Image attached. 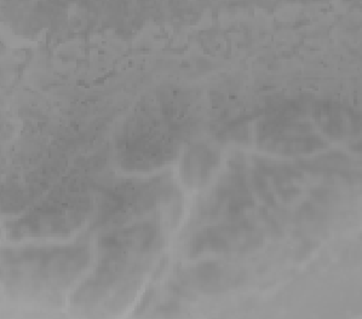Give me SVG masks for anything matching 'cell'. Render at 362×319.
Returning <instances> with one entry per match:
<instances>
[{"instance_id":"obj_1","label":"cell","mask_w":362,"mask_h":319,"mask_svg":"<svg viewBox=\"0 0 362 319\" xmlns=\"http://www.w3.org/2000/svg\"><path fill=\"white\" fill-rule=\"evenodd\" d=\"M88 263L85 248H56L15 253L5 267L15 286L38 293L69 286Z\"/></svg>"},{"instance_id":"obj_2","label":"cell","mask_w":362,"mask_h":319,"mask_svg":"<svg viewBox=\"0 0 362 319\" xmlns=\"http://www.w3.org/2000/svg\"><path fill=\"white\" fill-rule=\"evenodd\" d=\"M261 232L245 224L222 225L204 229L194 236L190 255L200 254H240L259 247Z\"/></svg>"},{"instance_id":"obj_3","label":"cell","mask_w":362,"mask_h":319,"mask_svg":"<svg viewBox=\"0 0 362 319\" xmlns=\"http://www.w3.org/2000/svg\"><path fill=\"white\" fill-rule=\"evenodd\" d=\"M258 143L280 154H308L324 147V139L308 124L295 121H269L258 130Z\"/></svg>"},{"instance_id":"obj_4","label":"cell","mask_w":362,"mask_h":319,"mask_svg":"<svg viewBox=\"0 0 362 319\" xmlns=\"http://www.w3.org/2000/svg\"><path fill=\"white\" fill-rule=\"evenodd\" d=\"M160 241L159 229L153 223H141L122 227L103 236L101 247L113 254L147 253L153 251Z\"/></svg>"},{"instance_id":"obj_5","label":"cell","mask_w":362,"mask_h":319,"mask_svg":"<svg viewBox=\"0 0 362 319\" xmlns=\"http://www.w3.org/2000/svg\"><path fill=\"white\" fill-rule=\"evenodd\" d=\"M79 212V208L74 207H66L64 205H51V206L39 208L37 215H30L25 220L28 222L27 227H20V229L25 227L28 231L42 232L44 235L64 232L72 230L76 227V215Z\"/></svg>"},{"instance_id":"obj_6","label":"cell","mask_w":362,"mask_h":319,"mask_svg":"<svg viewBox=\"0 0 362 319\" xmlns=\"http://www.w3.org/2000/svg\"><path fill=\"white\" fill-rule=\"evenodd\" d=\"M240 271L227 267L226 265H200L194 270L193 279L195 287L202 291H223L240 283Z\"/></svg>"},{"instance_id":"obj_7","label":"cell","mask_w":362,"mask_h":319,"mask_svg":"<svg viewBox=\"0 0 362 319\" xmlns=\"http://www.w3.org/2000/svg\"><path fill=\"white\" fill-rule=\"evenodd\" d=\"M216 164L217 157L215 152L209 148L198 145L185 154L181 172H183L185 181H188L190 186L199 188L207 183Z\"/></svg>"},{"instance_id":"obj_8","label":"cell","mask_w":362,"mask_h":319,"mask_svg":"<svg viewBox=\"0 0 362 319\" xmlns=\"http://www.w3.org/2000/svg\"><path fill=\"white\" fill-rule=\"evenodd\" d=\"M343 110L337 108V105L325 104L322 108L316 109V119L320 124L325 132L329 135L338 136L343 135L346 132L344 121L346 118L343 116Z\"/></svg>"}]
</instances>
